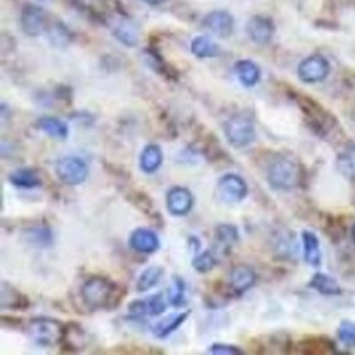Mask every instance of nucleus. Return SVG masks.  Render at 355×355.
<instances>
[{"label":"nucleus","mask_w":355,"mask_h":355,"mask_svg":"<svg viewBox=\"0 0 355 355\" xmlns=\"http://www.w3.org/2000/svg\"><path fill=\"white\" fill-rule=\"evenodd\" d=\"M302 164L293 154L280 153L274 156L267 167V182L272 189L275 190H288L297 189L302 182Z\"/></svg>","instance_id":"1"},{"label":"nucleus","mask_w":355,"mask_h":355,"mask_svg":"<svg viewBox=\"0 0 355 355\" xmlns=\"http://www.w3.org/2000/svg\"><path fill=\"white\" fill-rule=\"evenodd\" d=\"M225 136L233 148H248L256 141V125L248 113H236L225 123Z\"/></svg>","instance_id":"2"},{"label":"nucleus","mask_w":355,"mask_h":355,"mask_svg":"<svg viewBox=\"0 0 355 355\" xmlns=\"http://www.w3.org/2000/svg\"><path fill=\"white\" fill-rule=\"evenodd\" d=\"M28 336L35 344L41 347H54L61 344L64 339V327L56 320L51 318H36L28 324Z\"/></svg>","instance_id":"3"},{"label":"nucleus","mask_w":355,"mask_h":355,"mask_svg":"<svg viewBox=\"0 0 355 355\" xmlns=\"http://www.w3.org/2000/svg\"><path fill=\"white\" fill-rule=\"evenodd\" d=\"M115 286L110 280L103 279L100 275H94L84 282L80 288V295L84 303L92 309L107 308L113 298Z\"/></svg>","instance_id":"4"},{"label":"nucleus","mask_w":355,"mask_h":355,"mask_svg":"<svg viewBox=\"0 0 355 355\" xmlns=\"http://www.w3.org/2000/svg\"><path fill=\"white\" fill-rule=\"evenodd\" d=\"M58 179L66 185H80L87 180L89 167L87 164L77 156L61 157L56 164Z\"/></svg>","instance_id":"5"},{"label":"nucleus","mask_w":355,"mask_h":355,"mask_svg":"<svg viewBox=\"0 0 355 355\" xmlns=\"http://www.w3.org/2000/svg\"><path fill=\"white\" fill-rule=\"evenodd\" d=\"M248 184H245V180L238 174L223 175L216 184L218 198L227 205L241 203L245 197H248Z\"/></svg>","instance_id":"6"},{"label":"nucleus","mask_w":355,"mask_h":355,"mask_svg":"<svg viewBox=\"0 0 355 355\" xmlns=\"http://www.w3.org/2000/svg\"><path fill=\"white\" fill-rule=\"evenodd\" d=\"M331 64L321 54H311L304 58L298 66V77L304 84H318L329 76Z\"/></svg>","instance_id":"7"},{"label":"nucleus","mask_w":355,"mask_h":355,"mask_svg":"<svg viewBox=\"0 0 355 355\" xmlns=\"http://www.w3.org/2000/svg\"><path fill=\"white\" fill-rule=\"evenodd\" d=\"M108 24H110L113 36H115L121 44L130 48H135L136 44H138L139 28L128 15H125V13L121 12L113 13L110 20H108Z\"/></svg>","instance_id":"8"},{"label":"nucleus","mask_w":355,"mask_h":355,"mask_svg":"<svg viewBox=\"0 0 355 355\" xmlns=\"http://www.w3.org/2000/svg\"><path fill=\"white\" fill-rule=\"evenodd\" d=\"M193 195L189 189L185 187H172L169 192L166 195V205L167 211L171 213L172 216H187L193 208Z\"/></svg>","instance_id":"9"},{"label":"nucleus","mask_w":355,"mask_h":355,"mask_svg":"<svg viewBox=\"0 0 355 355\" xmlns=\"http://www.w3.org/2000/svg\"><path fill=\"white\" fill-rule=\"evenodd\" d=\"M21 30L28 36H40L48 28L49 21L44 10L38 6H25L21 10Z\"/></svg>","instance_id":"10"},{"label":"nucleus","mask_w":355,"mask_h":355,"mask_svg":"<svg viewBox=\"0 0 355 355\" xmlns=\"http://www.w3.org/2000/svg\"><path fill=\"white\" fill-rule=\"evenodd\" d=\"M245 31H248V36L254 43L263 46V44H268L272 38H274L275 25L272 21V18L263 15H254L249 18L248 25H245Z\"/></svg>","instance_id":"11"},{"label":"nucleus","mask_w":355,"mask_h":355,"mask_svg":"<svg viewBox=\"0 0 355 355\" xmlns=\"http://www.w3.org/2000/svg\"><path fill=\"white\" fill-rule=\"evenodd\" d=\"M202 25L218 38H227L234 31V18L226 10H213L203 18Z\"/></svg>","instance_id":"12"},{"label":"nucleus","mask_w":355,"mask_h":355,"mask_svg":"<svg viewBox=\"0 0 355 355\" xmlns=\"http://www.w3.org/2000/svg\"><path fill=\"white\" fill-rule=\"evenodd\" d=\"M227 282H230V290L233 291L236 297H241L256 285L257 274L249 266H236L230 272V280Z\"/></svg>","instance_id":"13"},{"label":"nucleus","mask_w":355,"mask_h":355,"mask_svg":"<svg viewBox=\"0 0 355 355\" xmlns=\"http://www.w3.org/2000/svg\"><path fill=\"white\" fill-rule=\"evenodd\" d=\"M130 248L139 254H154L161 248V241L153 230L138 227L130 236Z\"/></svg>","instance_id":"14"},{"label":"nucleus","mask_w":355,"mask_h":355,"mask_svg":"<svg viewBox=\"0 0 355 355\" xmlns=\"http://www.w3.org/2000/svg\"><path fill=\"white\" fill-rule=\"evenodd\" d=\"M189 316H190L189 311H180V313H174V315L166 316L164 320L157 321L156 324L153 326V329H151L153 334L156 336L157 339L169 338L171 334H174V332L179 329L182 324H184Z\"/></svg>","instance_id":"15"},{"label":"nucleus","mask_w":355,"mask_h":355,"mask_svg":"<svg viewBox=\"0 0 355 355\" xmlns=\"http://www.w3.org/2000/svg\"><path fill=\"white\" fill-rule=\"evenodd\" d=\"M215 239L218 245V252L227 254L236 244L239 243V231L234 225L230 223H223V225L216 226Z\"/></svg>","instance_id":"16"},{"label":"nucleus","mask_w":355,"mask_h":355,"mask_svg":"<svg viewBox=\"0 0 355 355\" xmlns=\"http://www.w3.org/2000/svg\"><path fill=\"white\" fill-rule=\"evenodd\" d=\"M234 74L238 77V80L244 87H254L257 85V82L261 80V69L254 61L250 59H241L234 64Z\"/></svg>","instance_id":"17"},{"label":"nucleus","mask_w":355,"mask_h":355,"mask_svg":"<svg viewBox=\"0 0 355 355\" xmlns=\"http://www.w3.org/2000/svg\"><path fill=\"white\" fill-rule=\"evenodd\" d=\"M164 154L157 144H148L139 156V167L146 174H154L162 166Z\"/></svg>","instance_id":"18"},{"label":"nucleus","mask_w":355,"mask_h":355,"mask_svg":"<svg viewBox=\"0 0 355 355\" xmlns=\"http://www.w3.org/2000/svg\"><path fill=\"white\" fill-rule=\"evenodd\" d=\"M302 244H303V254L304 261L311 267L321 266V245L320 239L311 231H303L302 233Z\"/></svg>","instance_id":"19"},{"label":"nucleus","mask_w":355,"mask_h":355,"mask_svg":"<svg viewBox=\"0 0 355 355\" xmlns=\"http://www.w3.org/2000/svg\"><path fill=\"white\" fill-rule=\"evenodd\" d=\"M309 286H311L313 290H316L318 293L324 295V297H338V295L343 293L339 282L332 279L331 275L322 274V272H316V274L311 277Z\"/></svg>","instance_id":"20"},{"label":"nucleus","mask_w":355,"mask_h":355,"mask_svg":"<svg viewBox=\"0 0 355 355\" xmlns=\"http://www.w3.org/2000/svg\"><path fill=\"white\" fill-rule=\"evenodd\" d=\"M38 128L43 131L44 135L51 136L54 139H67L69 136V126L66 121L59 120L54 116H43L38 120Z\"/></svg>","instance_id":"21"},{"label":"nucleus","mask_w":355,"mask_h":355,"mask_svg":"<svg viewBox=\"0 0 355 355\" xmlns=\"http://www.w3.org/2000/svg\"><path fill=\"white\" fill-rule=\"evenodd\" d=\"M8 180H10V184L13 187L21 190H31L41 187L40 175L36 174L33 169H18L15 172H12Z\"/></svg>","instance_id":"22"},{"label":"nucleus","mask_w":355,"mask_h":355,"mask_svg":"<svg viewBox=\"0 0 355 355\" xmlns=\"http://www.w3.org/2000/svg\"><path fill=\"white\" fill-rule=\"evenodd\" d=\"M162 275H164V268L161 266H149L148 268H144V270L141 272V275L138 277L136 290H138L139 293H146V291H149L153 286H156L159 282H161Z\"/></svg>","instance_id":"23"},{"label":"nucleus","mask_w":355,"mask_h":355,"mask_svg":"<svg viewBox=\"0 0 355 355\" xmlns=\"http://www.w3.org/2000/svg\"><path fill=\"white\" fill-rule=\"evenodd\" d=\"M46 35L49 38V43L56 48H66L72 41V33L61 21H51L46 28Z\"/></svg>","instance_id":"24"},{"label":"nucleus","mask_w":355,"mask_h":355,"mask_svg":"<svg viewBox=\"0 0 355 355\" xmlns=\"http://www.w3.org/2000/svg\"><path fill=\"white\" fill-rule=\"evenodd\" d=\"M26 306H28V300L25 298V295L7 285V282H2V308L26 309Z\"/></svg>","instance_id":"25"},{"label":"nucleus","mask_w":355,"mask_h":355,"mask_svg":"<svg viewBox=\"0 0 355 355\" xmlns=\"http://www.w3.org/2000/svg\"><path fill=\"white\" fill-rule=\"evenodd\" d=\"M190 49H192L193 56L198 59H208L215 58L220 53L215 41H211L207 36H197V38L192 40V44H190Z\"/></svg>","instance_id":"26"},{"label":"nucleus","mask_w":355,"mask_h":355,"mask_svg":"<svg viewBox=\"0 0 355 355\" xmlns=\"http://www.w3.org/2000/svg\"><path fill=\"white\" fill-rule=\"evenodd\" d=\"M338 169L344 177L355 182V146H349L339 154Z\"/></svg>","instance_id":"27"},{"label":"nucleus","mask_w":355,"mask_h":355,"mask_svg":"<svg viewBox=\"0 0 355 355\" xmlns=\"http://www.w3.org/2000/svg\"><path fill=\"white\" fill-rule=\"evenodd\" d=\"M216 257L213 254V250L207 249V250H200L198 254H195V257L192 259V266L198 274H208L211 272L216 266Z\"/></svg>","instance_id":"28"},{"label":"nucleus","mask_w":355,"mask_h":355,"mask_svg":"<svg viewBox=\"0 0 355 355\" xmlns=\"http://www.w3.org/2000/svg\"><path fill=\"white\" fill-rule=\"evenodd\" d=\"M25 239L35 248H48L53 244V236L49 227H33L25 234Z\"/></svg>","instance_id":"29"},{"label":"nucleus","mask_w":355,"mask_h":355,"mask_svg":"<svg viewBox=\"0 0 355 355\" xmlns=\"http://www.w3.org/2000/svg\"><path fill=\"white\" fill-rule=\"evenodd\" d=\"M167 297H169V303L172 306L180 308L185 304V282L180 277H174L172 279V285L169 291H167Z\"/></svg>","instance_id":"30"},{"label":"nucleus","mask_w":355,"mask_h":355,"mask_svg":"<svg viewBox=\"0 0 355 355\" xmlns=\"http://www.w3.org/2000/svg\"><path fill=\"white\" fill-rule=\"evenodd\" d=\"M338 338L340 344L347 349H355V322L343 320L338 327Z\"/></svg>","instance_id":"31"},{"label":"nucleus","mask_w":355,"mask_h":355,"mask_svg":"<svg viewBox=\"0 0 355 355\" xmlns=\"http://www.w3.org/2000/svg\"><path fill=\"white\" fill-rule=\"evenodd\" d=\"M166 308H167V303H166V298H164L162 291L153 295V297L148 300V315L149 316H161L166 313Z\"/></svg>","instance_id":"32"},{"label":"nucleus","mask_w":355,"mask_h":355,"mask_svg":"<svg viewBox=\"0 0 355 355\" xmlns=\"http://www.w3.org/2000/svg\"><path fill=\"white\" fill-rule=\"evenodd\" d=\"M128 313L130 318H133V320H143V316L148 315V302H144V300H135V302L130 303Z\"/></svg>","instance_id":"33"},{"label":"nucleus","mask_w":355,"mask_h":355,"mask_svg":"<svg viewBox=\"0 0 355 355\" xmlns=\"http://www.w3.org/2000/svg\"><path fill=\"white\" fill-rule=\"evenodd\" d=\"M210 354H216V355H241L243 350L236 347V345H230V344H213L208 349Z\"/></svg>","instance_id":"34"},{"label":"nucleus","mask_w":355,"mask_h":355,"mask_svg":"<svg viewBox=\"0 0 355 355\" xmlns=\"http://www.w3.org/2000/svg\"><path fill=\"white\" fill-rule=\"evenodd\" d=\"M72 2H74L76 6H79L80 8H84V10H89V12L98 10V8H102V6H103V0H72Z\"/></svg>","instance_id":"35"},{"label":"nucleus","mask_w":355,"mask_h":355,"mask_svg":"<svg viewBox=\"0 0 355 355\" xmlns=\"http://www.w3.org/2000/svg\"><path fill=\"white\" fill-rule=\"evenodd\" d=\"M144 3H148V6H153V7H157V6H162V3H166L167 0H143Z\"/></svg>","instance_id":"36"},{"label":"nucleus","mask_w":355,"mask_h":355,"mask_svg":"<svg viewBox=\"0 0 355 355\" xmlns=\"http://www.w3.org/2000/svg\"><path fill=\"white\" fill-rule=\"evenodd\" d=\"M352 241H354V244H355V226L352 227Z\"/></svg>","instance_id":"37"}]
</instances>
